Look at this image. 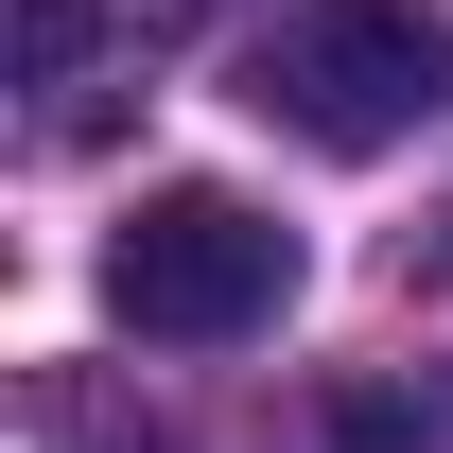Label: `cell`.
<instances>
[{
  "label": "cell",
  "mask_w": 453,
  "mask_h": 453,
  "mask_svg": "<svg viewBox=\"0 0 453 453\" xmlns=\"http://www.w3.org/2000/svg\"><path fill=\"white\" fill-rule=\"evenodd\" d=\"M280 296H296V226L210 192V174L140 192L122 244H105V314L157 332V349H244V332H280Z\"/></svg>",
  "instance_id": "cell-2"
},
{
  "label": "cell",
  "mask_w": 453,
  "mask_h": 453,
  "mask_svg": "<svg viewBox=\"0 0 453 453\" xmlns=\"http://www.w3.org/2000/svg\"><path fill=\"white\" fill-rule=\"evenodd\" d=\"M192 35V0H18V88H35V140H105V105Z\"/></svg>",
  "instance_id": "cell-3"
},
{
  "label": "cell",
  "mask_w": 453,
  "mask_h": 453,
  "mask_svg": "<svg viewBox=\"0 0 453 453\" xmlns=\"http://www.w3.org/2000/svg\"><path fill=\"white\" fill-rule=\"evenodd\" d=\"M244 105L280 140H314V157H401L453 105V18L436 0H296L244 53Z\"/></svg>",
  "instance_id": "cell-1"
},
{
  "label": "cell",
  "mask_w": 453,
  "mask_h": 453,
  "mask_svg": "<svg viewBox=\"0 0 453 453\" xmlns=\"http://www.w3.org/2000/svg\"><path fill=\"white\" fill-rule=\"evenodd\" d=\"M314 453H453V401L401 384V366H349V384L314 401Z\"/></svg>",
  "instance_id": "cell-4"
}]
</instances>
